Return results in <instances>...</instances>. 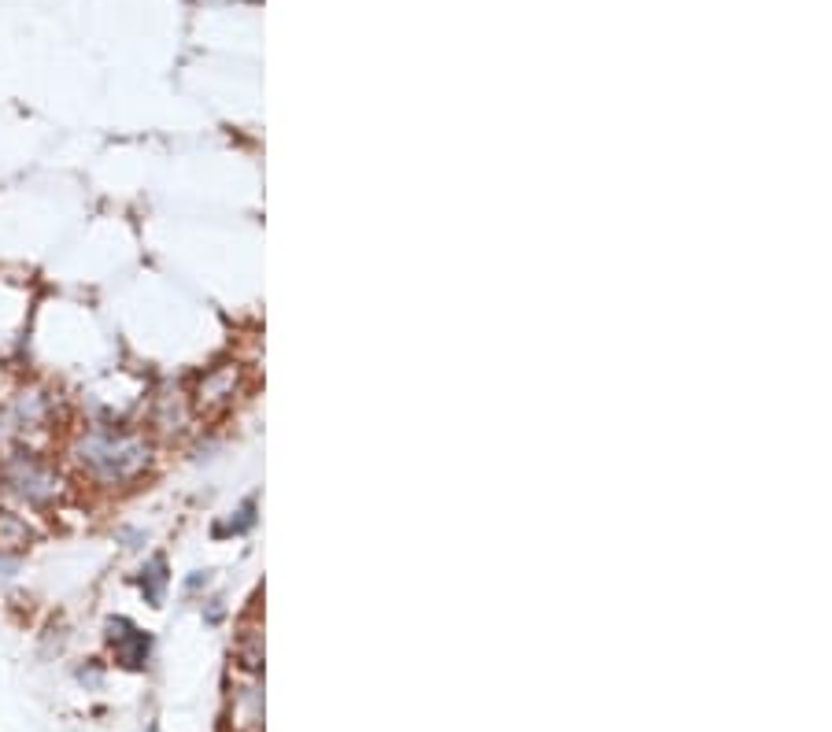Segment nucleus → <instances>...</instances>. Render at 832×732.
<instances>
[{"label": "nucleus", "mask_w": 832, "mask_h": 732, "mask_svg": "<svg viewBox=\"0 0 832 732\" xmlns=\"http://www.w3.org/2000/svg\"><path fill=\"white\" fill-rule=\"evenodd\" d=\"M152 732H156V729H152Z\"/></svg>", "instance_id": "obj_1"}]
</instances>
